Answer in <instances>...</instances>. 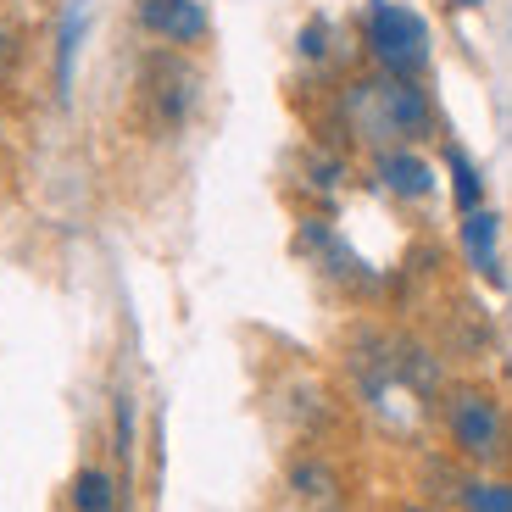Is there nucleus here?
<instances>
[{
    "instance_id": "obj_7",
    "label": "nucleus",
    "mask_w": 512,
    "mask_h": 512,
    "mask_svg": "<svg viewBox=\"0 0 512 512\" xmlns=\"http://www.w3.org/2000/svg\"><path fill=\"white\" fill-rule=\"evenodd\" d=\"M496 234H501V218H496V212H485V206L462 212V251H468V262H474V268L485 273L490 284H501V268H496Z\"/></svg>"
},
{
    "instance_id": "obj_13",
    "label": "nucleus",
    "mask_w": 512,
    "mask_h": 512,
    "mask_svg": "<svg viewBox=\"0 0 512 512\" xmlns=\"http://www.w3.org/2000/svg\"><path fill=\"white\" fill-rule=\"evenodd\" d=\"M17 62H23V39H17V28L0 23V78H12Z\"/></svg>"
},
{
    "instance_id": "obj_9",
    "label": "nucleus",
    "mask_w": 512,
    "mask_h": 512,
    "mask_svg": "<svg viewBox=\"0 0 512 512\" xmlns=\"http://www.w3.org/2000/svg\"><path fill=\"white\" fill-rule=\"evenodd\" d=\"M446 167H451V195H457V212H474L479 201H485V184H479V173H474V162L451 145L446 151Z\"/></svg>"
},
{
    "instance_id": "obj_3",
    "label": "nucleus",
    "mask_w": 512,
    "mask_h": 512,
    "mask_svg": "<svg viewBox=\"0 0 512 512\" xmlns=\"http://www.w3.org/2000/svg\"><path fill=\"white\" fill-rule=\"evenodd\" d=\"M362 39H368V56L379 62V73L418 78L423 62H429V28L412 6H396V0H368Z\"/></svg>"
},
{
    "instance_id": "obj_6",
    "label": "nucleus",
    "mask_w": 512,
    "mask_h": 512,
    "mask_svg": "<svg viewBox=\"0 0 512 512\" xmlns=\"http://www.w3.org/2000/svg\"><path fill=\"white\" fill-rule=\"evenodd\" d=\"M373 179H379L390 195H401V201H423V195L435 190V173H429V162H423L412 145L373 156Z\"/></svg>"
},
{
    "instance_id": "obj_2",
    "label": "nucleus",
    "mask_w": 512,
    "mask_h": 512,
    "mask_svg": "<svg viewBox=\"0 0 512 512\" xmlns=\"http://www.w3.org/2000/svg\"><path fill=\"white\" fill-rule=\"evenodd\" d=\"M195 101H201V73L179 51H156L140 62V117L156 140L179 134L190 123Z\"/></svg>"
},
{
    "instance_id": "obj_10",
    "label": "nucleus",
    "mask_w": 512,
    "mask_h": 512,
    "mask_svg": "<svg viewBox=\"0 0 512 512\" xmlns=\"http://www.w3.org/2000/svg\"><path fill=\"white\" fill-rule=\"evenodd\" d=\"M468 512H512V485L507 479H479V485L462 490Z\"/></svg>"
},
{
    "instance_id": "obj_4",
    "label": "nucleus",
    "mask_w": 512,
    "mask_h": 512,
    "mask_svg": "<svg viewBox=\"0 0 512 512\" xmlns=\"http://www.w3.org/2000/svg\"><path fill=\"white\" fill-rule=\"evenodd\" d=\"M446 429L462 457H474V462H496L507 451V418H501L496 396L474 390V384H462V390L446 396Z\"/></svg>"
},
{
    "instance_id": "obj_1",
    "label": "nucleus",
    "mask_w": 512,
    "mask_h": 512,
    "mask_svg": "<svg viewBox=\"0 0 512 512\" xmlns=\"http://www.w3.org/2000/svg\"><path fill=\"white\" fill-rule=\"evenodd\" d=\"M340 112H346V128L373 156L423 140L429 123H435L429 95H423L412 78H396V73H368V78H357V84H346Z\"/></svg>"
},
{
    "instance_id": "obj_8",
    "label": "nucleus",
    "mask_w": 512,
    "mask_h": 512,
    "mask_svg": "<svg viewBox=\"0 0 512 512\" xmlns=\"http://www.w3.org/2000/svg\"><path fill=\"white\" fill-rule=\"evenodd\" d=\"M73 507L78 512H117V485L106 468H78L73 479Z\"/></svg>"
},
{
    "instance_id": "obj_17",
    "label": "nucleus",
    "mask_w": 512,
    "mask_h": 512,
    "mask_svg": "<svg viewBox=\"0 0 512 512\" xmlns=\"http://www.w3.org/2000/svg\"><path fill=\"white\" fill-rule=\"evenodd\" d=\"M457 6H479V0H457Z\"/></svg>"
},
{
    "instance_id": "obj_14",
    "label": "nucleus",
    "mask_w": 512,
    "mask_h": 512,
    "mask_svg": "<svg viewBox=\"0 0 512 512\" xmlns=\"http://www.w3.org/2000/svg\"><path fill=\"white\" fill-rule=\"evenodd\" d=\"M117 451L134 457V407L128 401H117Z\"/></svg>"
},
{
    "instance_id": "obj_12",
    "label": "nucleus",
    "mask_w": 512,
    "mask_h": 512,
    "mask_svg": "<svg viewBox=\"0 0 512 512\" xmlns=\"http://www.w3.org/2000/svg\"><path fill=\"white\" fill-rule=\"evenodd\" d=\"M78 39H84V6H73V12H67V23H62V51H56V84H62V95H67V78H73Z\"/></svg>"
},
{
    "instance_id": "obj_16",
    "label": "nucleus",
    "mask_w": 512,
    "mask_h": 512,
    "mask_svg": "<svg viewBox=\"0 0 512 512\" xmlns=\"http://www.w3.org/2000/svg\"><path fill=\"white\" fill-rule=\"evenodd\" d=\"M401 512H435V507H401Z\"/></svg>"
},
{
    "instance_id": "obj_11",
    "label": "nucleus",
    "mask_w": 512,
    "mask_h": 512,
    "mask_svg": "<svg viewBox=\"0 0 512 512\" xmlns=\"http://www.w3.org/2000/svg\"><path fill=\"white\" fill-rule=\"evenodd\" d=\"M290 485H295V496H301V501H334V474L323 468V462H301Z\"/></svg>"
},
{
    "instance_id": "obj_5",
    "label": "nucleus",
    "mask_w": 512,
    "mask_h": 512,
    "mask_svg": "<svg viewBox=\"0 0 512 512\" xmlns=\"http://www.w3.org/2000/svg\"><path fill=\"white\" fill-rule=\"evenodd\" d=\"M140 28L167 45H195L206 34L201 0H140Z\"/></svg>"
},
{
    "instance_id": "obj_15",
    "label": "nucleus",
    "mask_w": 512,
    "mask_h": 512,
    "mask_svg": "<svg viewBox=\"0 0 512 512\" xmlns=\"http://www.w3.org/2000/svg\"><path fill=\"white\" fill-rule=\"evenodd\" d=\"M323 39H329V28H323V23H307V28H301V56H312V62H318V56L329 51Z\"/></svg>"
}]
</instances>
